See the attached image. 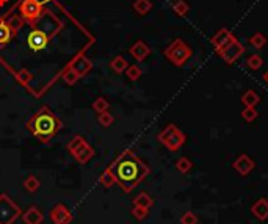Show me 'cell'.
<instances>
[{
    "label": "cell",
    "instance_id": "6da1fadb",
    "mask_svg": "<svg viewBox=\"0 0 268 224\" xmlns=\"http://www.w3.org/2000/svg\"><path fill=\"white\" fill-rule=\"evenodd\" d=\"M94 41V35L63 3L47 0L41 16L25 24L0 50V64L27 91L41 98Z\"/></svg>",
    "mask_w": 268,
    "mask_h": 224
},
{
    "label": "cell",
    "instance_id": "7a4b0ae2",
    "mask_svg": "<svg viewBox=\"0 0 268 224\" xmlns=\"http://www.w3.org/2000/svg\"><path fill=\"white\" fill-rule=\"evenodd\" d=\"M108 169L113 173L116 183L124 193H132L151 173L146 163L132 151H124L110 163Z\"/></svg>",
    "mask_w": 268,
    "mask_h": 224
},
{
    "label": "cell",
    "instance_id": "3957f363",
    "mask_svg": "<svg viewBox=\"0 0 268 224\" xmlns=\"http://www.w3.org/2000/svg\"><path fill=\"white\" fill-rule=\"evenodd\" d=\"M25 129L42 144H47L63 129V122L47 105H42L25 122Z\"/></svg>",
    "mask_w": 268,
    "mask_h": 224
},
{
    "label": "cell",
    "instance_id": "277c9868",
    "mask_svg": "<svg viewBox=\"0 0 268 224\" xmlns=\"http://www.w3.org/2000/svg\"><path fill=\"white\" fill-rule=\"evenodd\" d=\"M157 140L168 149V151L177 152L179 149L185 144V141H187V135H185V133L179 129L177 125L168 124L165 129H163L157 135Z\"/></svg>",
    "mask_w": 268,
    "mask_h": 224
},
{
    "label": "cell",
    "instance_id": "5b68a950",
    "mask_svg": "<svg viewBox=\"0 0 268 224\" xmlns=\"http://www.w3.org/2000/svg\"><path fill=\"white\" fill-rule=\"evenodd\" d=\"M163 54H165V57L174 66L181 68V66H184L185 63L188 61V58L193 55V50H191V47L185 41L174 40L165 50H163Z\"/></svg>",
    "mask_w": 268,
    "mask_h": 224
},
{
    "label": "cell",
    "instance_id": "8992f818",
    "mask_svg": "<svg viewBox=\"0 0 268 224\" xmlns=\"http://www.w3.org/2000/svg\"><path fill=\"white\" fill-rule=\"evenodd\" d=\"M46 2L47 0H19L16 3V10L25 24H32L42 14Z\"/></svg>",
    "mask_w": 268,
    "mask_h": 224
},
{
    "label": "cell",
    "instance_id": "52a82bcc",
    "mask_svg": "<svg viewBox=\"0 0 268 224\" xmlns=\"http://www.w3.org/2000/svg\"><path fill=\"white\" fill-rule=\"evenodd\" d=\"M21 215L22 208L6 193H2L0 195V224H13L21 218Z\"/></svg>",
    "mask_w": 268,
    "mask_h": 224
},
{
    "label": "cell",
    "instance_id": "ba28073f",
    "mask_svg": "<svg viewBox=\"0 0 268 224\" xmlns=\"http://www.w3.org/2000/svg\"><path fill=\"white\" fill-rule=\"evenodd\" d=\"M210 41H212L213 49L217 50V54H220L221 50H225L227 46H230V44L235 41V36L232 35V32H230V30L221 28V30H218V32L212 36Z\"/></svg>",
    "mask_w": 268,
    "mask_h": 224
},
{
    "label": "cell",
    "instance_id": "9c48e42d",
    "mask_svg": "<svg viewBox=\"0 0 268 224\" xmlns=\"http://www.w3.org/2000/svg\"><path fill=\"white\" fill-rule=\"evenodd\" d=\"M69 69H72L77 74L79 79H83L85 76H88L93 69V61L89 60L85 54H80L79 57H76L69 64Z\"/></svg>",
    "mask_w": 268,
    "mask_h": 224
},
{
    "label": "cell",
    "instance_id": "30bf717a",
    "mask_svg": "<svg viewBox=\"0 0 268 224\" xmlns=\"http://www.w3.org/2000/svg\"><path fill=\"white\" fill-rule=\"evenodd\" d=\"M49 215H50V221L54 224H69L74 218L72 212L62 203H58V204H55L54 207H52V210H50Z\"/></svg>",
    "mask_w": 268,
    "mask_h": 224
},
{
    "label": "cell",
    "instance_id": "8fae6325",
    "mask_svg": "<svg viewBox=\"0 0 268 224\" xmlns=\"http://www.w3.org/2000/svg\"><path fill=\"white\" fill-rule=\"evenodd\" d=\"M243 52H245V46L240 42V41H234L230 46H227L225 50H221L220 52V57L225 60V63L226 64H232V63H235L238 58H240L242 55H243Z\"/></svg>",
    "mask_w": 268,
    "mask_h": 224
},
{
    "label": "cell",
    "instance_id": "7c38bea8",
    "mask_svg": "<svg viewBox=\"0 0 268 224\" xmlns=\"http://www.w3.org/2000/svg\"><path fill=\"white\" fill-rule=\"evenodd\" d=\"M232 168L237 171L238 174L240 176H248L252 169L256 168V163H254V160L251 159L249 155H247V154H240L235 159V162L232 163Z\"/></svg>",
    "mask_w": 268,
    "mask_h": 224
},
{
    "label": "cell",
    "instance_id": "4fadbf2b",
    "mask_svg": "<svg viewBox=\"0 0 268 224\" xmlns=\"http://www.w3.org/2000/svg\"><path fill=\"white\" fill-rule=\"evenodd\" d=\"M21 220L24 224H42L44 223V213L38 207L30 205L25 212H22Z\"/></svg>",
    "mask_w": 268,
    "mask_h": 224
},
{
    "label": "cell",
    "instance_id": "5bb4252c",
    "mask_svg": "<svg viewBox=\"0 0 268 224\" xmlns=\"http://www.w3.org/2000/svg\"><path fill=\"white\" fill-rule=\"evenodd\" d=\"M251 213L259 221H267L268 220V199L267 198L257 199L256 203L251 205Z\"/></svg>",
    "mask_w": 268,
    "mask_h": 224
},
{
    "label": "cell",
    "instance_id": "9a60e30c",
    "mask_svg": "<svg viewBox=\"0 0 268 224\" xmlns=\"http://www.w3.org/2000/svg\"><path fill=\"white\" fill-rule=\"evenodd\" d=\"M13 38H14V32L8 24V19H6V16L3 14V16L0 18V50H2Z\"/></svg>",
    "mask_w": 268,
    "mask_h": 224
},
{
    "label": "cell",
    "instance_id": "2e32d148",
    "mask_svg": "<svg viewBox=\"0 0 268 224\" xmlns=\"http://www.w3.org/2000/svg\"><path fill=\"white\" fill-rule=\"evenodd\" d=\"M129 54L137 60V61H144V60L151 55V47L147 46L144 41H137L129 49Z\"/></svg>",
    "mask_w": 268,
    "mask_h": 224
},
{
    "label": "cell",
    "instance_id": "e0dca14e",
    "mask_svg": "<svg viewBox=\"0 0 268 224\" xmlns=\"http://www.w3.org/2000/svg\"><path fill=\"white\" fill-rule=\"evenodd\" d=\"M72 157L76 159L77 163H80V165H86V163L94 157V149H93L91 144H88L85 141V143L77 149L76 154H74Z\"/></svg>",
    "mask_w": 268,
    "mask_h": 224
},
{
    "label": "cell",
    "instance_id": "ac0fdd59",
    "mask_svg": "<svg viewBox=\"0 0 268 224\" xmlns=\"http://www.w3.org/2000/svg\"><path fill=\"white\" fill-rule=\"evenodd\" d=\"M110 68L113 69L116 74H123V72H125V69L129 68V63L123 55H118V57H115L113 60H111Z\"/></svg>",
    "mask_w": 268,
    "mask_h": 224
},
{
    "label": "cell",
    "instance_id": "d6986e66",
    "mask_svg": "<svg viewBox=\"0 0 268 224\" xmlns=\"http://www.w3.org/2000/svg\"><path fill=\"white\" fill-rule=\"evenodd\" d=\"M132 6L137 14H140V16H146V14L152 10V2L151 0H135Z\"/></svg>",
    "mask_w": 268,
    "mask_h": 224
},
{
    "label": "cell",
    "instance_id": "ffe728a7",
    "mask_svg": "<svg viewBox=\"0 0 268 224\" xmlns=\"http://www.w3.org/2000/svg\"><path fill=\"white\" fill-rule=\"evenodd\" d=\"M259 102H260L259 94L256 91H252V89H248V91L242 96V103L245 107H256L259 105Z\"/></svg>",
    "mask_w": 268,
    "mask_h": 224
},
{
    "label": "cell",
    "instance_id": "44dd1931",
    "mask_svg": "<svg viewBox=\"0 0 268 224\" xmlns=\"http://www.w3.org/2000/svg\"><path fill=\"white\" fill-rule=\"evenodd\" d=\"M22 185H24V188L28 191V193H36L40 188H41V182H40V179L36 177V176H28L24 182H22Z\"/></svg>",
    "mask_w": 268,
    "mask_h": 224
},
{
    "label": "cell",
    "instance_id": "7402d4cb",
    "mask_svg": "<svg viewBox=\"0 0 268 224\" xmlns=\"http://www.w3.org/2000/svg\"><path fill=\"white\" fill-rule=\"evenodd\" d=\"M267 42H268V38L264 35V33H260V32H257V33H254L249 38V44H251V47H254V49H257V50H260V49H264L265 46H267Z\"/></svg>",
    "mask_w": 268,
    "mask_h": 224
},
{
    "label": "cell",
    "instance_id": "603a6c76",
    "mask_svg": "<svg viewBox=\"0 0 268 224\" xmlns=\"http://www.w3.org/2000/svg\"><path fill=\"white\" fill-rule=\"evenodd\" d=\"M133 205H140V207H146V208H151L154 205V199L147 195L146 191H141L138 196H135L133 199Z\"/></svg>",
    "mask_w": 268,
    "mask_h": 224
},
{
    "label": "cell",
    "instance_id": "cb8c5ba5",
    "mask_svg": "<svg viewBox=\"0 0 268 224\" xmlns=\"http://www.w3.org/2000/svg\"><path fill=\"white\" fill-rule=\"evenodd\" d=\"M171 8H173V11L181 18L187 16L188 11H190V6H188L187 2H185V0H174L173 5H171Z\"/></svg>",
    "mask_w": 268,
    "mask_h": 224
},
{
    "label": "cell",
    "instance_id": "d4e9b609",
    "mask_svg": "<svg viewBox=\"0 0 268 224\" xmlns=\"http://www.w3.org/2000/svg\"><path fill=\"white\" fill-rule=\"evenodd\" d=\"M99 183L102 185V186H105V188H111L115 183H116V179H115V176H113V173L107 168L105 171L102 173V176L99 177Z\"/></svg>",
    "mask_w": 268,
    "mask_h": 224
},
{
    "label": "cell",
    "instance_id": "484cf974",
    "mask_svg": "<svg viewBox=\"0 0 268 224\" xmlns=\"http://www.w3.org/2000/svg\"><path fill=\"white\" fill-rule=\"evenodd\" d=\"M191 168H193V163H191V160L188 159V157H181V159L176 162V169L182 174L190 173Z\"/></svg>",
    "mask_w": 268,
    "mask_h": 224
},
{
    "label": "cell",
    "instance_id": "4316f807",
    "mask_svg": "<svg viewBox=\"0 0 268 224\" xmlns=\"http://www.w3.org/2000/svg\"><path fill=\"white\" fill-rule=\"evenodd\" d=\"M83 143H85V138L82 137V135H76V137H74V138L69 141L68 144H66V151H68L71 155H74V154H76L77 149H79L82 144H83Z\"/></svg>",
    "mask_w": 268,
    "mask_h": 224
},
{
    "label": "cell",
    "instance_id": "83f0119b",
    "mask_svg": "<svg viewBox=\"0 0 268 224\" xmlns=\"http://www.w3.org/2000/svg\"><path fill=\"white\" fill-rule=\"evenodd\" d=\"M98 121H99V124L103 127V129H108L110 125H113V122H115V116L111 115V113H108V110H107V111H103V113H99Z\"/></svg>",
    "mask_w": 268,
    "mask_h": 224
},
{
    "label": "cell",
    "instance_id": "f1b7e54d",
    "mask_svg": "<svg viewBox=\"0 0 268 224\" xmlns=\"http://www.w3.org/2000/svg\"><path fill=\"white\" fill-rule=\"evenodd\" d=\"M262 64H264V60H262V57L257 55V54L249 55L248 60H247V66L249 69H252V71H257L259 68H262Z\"/></svg>",
    "mask_w": 268,
    "mask_h": 224
},
{
    "label": "cell",
    "instance_id": "f546056e",
    "mask_svg": "<svg viewBox=\"0 0 268 224\" xmlns=\"http://www.w3.org/2000/svg\"><path fill=\"white\" fill-rule=\"evenodd\" d=\"M130 213H132V216H133L135 220L143 221V220H146L147 216H149V208H146V207H140V205H133V208L130 210Z\"/></svg>",
    "mask_w": 268,
    "mask_h": 224
},
{
    "label": "cell",
    "instance_id": "4dcf8cb0",
    "mask_svg": "<svg viewBox=\"0 0 268 224\" xmlns=\"http://www.w3.org/2000/svg\"><path fill=\"white\" fill-rule=\"evenodd\" d=\"M125 76H127V79H129V80L137 81V80H140V77H141V76H143V71L140 69V66L132 64V66H129L127 69H125Z\"/></svg>",
    "mask_w": 268,
    "mask_h": 224
},
{
    "label": "cell",
    "instance_id": "1f68e13d",
    "mask_svg": "<svg viewBox=\"0 0 268 224\" xmlns=\"http://www.w3.org/2000/svg\"><path fill=\"white\" fill-rule=\"evenodd\" d=\"M110 107V103L105 98H98L94 102H93V110L96 111V113H103V111H107Z\"/></svg>",
    "mask_w": 268,
    "mask_h": 224
},
{
    "label": "cell",
    "instance_id": "d6a6232c",
    "mask_svg": "<svg viewBox=\"0 0 268 224\" xmlns=\"http://www.w3.org/2000/svg\"><path fill=\"white\" fill-rule=\"evenodd\" d=\"M257 116H259V113H257L256 107H245V108H243V111H242V118H243L247 122L256 121Z\"/></svg>",
    "mask_w": 268,
    "mask_h": 224
},
{
    "label": "cell",
    "instance_id": "836d02e7",
    "mask_svg": "<svg viewBox=\"0 0 268 224\" xmlns=\"http://www.w3.org/2000/svg\"><path fill=\"white\" fill-rule=\"evenodd\" d=\"M62 79H63V81H64L66 85H76L77 81L80 80V79H79V76H77V74L74 72L72 69H69V68H68V69H66V71L63 72Z\"/></svg>",
    "mask_w": 268,
    "mask_h": 224
},
{
    "label": "cell",
    "instance_id": "e575fe53",
    "mask_svg": "<svg viewBox=\"0 0 268 224\" xmlns=\"http://www.w3.org/2000/svg\"><path fill=\"white\" fill-rule=\"evenodd\" d=\"M198 223H199L198 216L193 212H185L181 216V224H198Z\"/></svg>",
    "mask_w": 268,
    "mask_h": 224
},
{
    "label": "cell",
    "instance_id": "d590c367",
    "mask_svg": "<svg viewBox=\"0 0 268 224\" xmlns=\"http://www.w3.org/2000/svg\"><path fill=\"white\" fill-rule=\"evenodd\" d=\"M264 81H265V83L268 85V71H267V72L264 74Z\"/></svg>",
    "mask_w": 268,
    "mask_h": 224
},
{
    "label": "cell",
    "instance_id": "8d00e7d4",
    "mask_svg": "<svg viewBox=\"0 0 268 224\" xmlns=\"http://www.w3.org/2000/svg\"><path fill=\"white\" fill-rule=\"evenodd\" d=\"M6 2H8V0H0V6H3Z\"/></svg>",
    "mask_w": 268,
    "mask_h": 224
}]
</instances>
